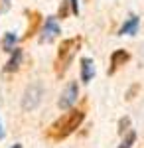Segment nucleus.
Here are the masks:
<instances>
[{
  "mask_svg": "<svg viewBox=\"0 0 144 148\" xmlns=\"http://www.w3.org/2000/svg\"><path fill=\"white\" fill-rule=\"evenodd\" d=\"M40 14L38 12H32V20H30V26H28V30H26V36H24V40H28L30 36H34L40 28Z\"/></svg>",
  "mask_w": 144,
  "mask_h": 148,
  "instance_id": "9d476101",
  "label": "nucleus"
},
{
  "mask_svg": "<svg viewBox=\"0 0 144 148\" xmlns=\"http://www.w3.org/2000/svg\"><path fill=\"white\" fill-rule=\"evenodd\" d=\"M2 47H4V51H14L16 49V34L6 32L2 38Z\"/></svg>",
  "mask_w": 144,
  "mask_h": 148,
  "instance_id": "9b49d317",
  "label": "nucleus"
},
{
  "mask_svg": "<svg viewBox=\"0 0 144 148\" xmlns=\"http://www.w3.org/2000/svg\"><path fill=\"white\" fill-rule=\"evenodd\" d=\"M134 140H136V132H134V130H128V132L124 134V138H122V142L117 148H132Z\"/></svg>",
  "mask_w": 144,
  "mask_h": 148,
  "instance_id": "f8f14e48",
  "label": "nucleus"
},
{
  "mask_svg": "<svg viewBox=\"0 0 144 148\" xmlns=\"http://www.w3.org/2000/svg\"><path fill=\"white\" fill-rule=\"evenodd\" d=\"M130 61V53L126 51V49H115L111 53V67H109V75H112V73H117V69L122 67V65H126Z\"/></svg>",
  "mask_w": 144,
  "mask_h": 148,
  "instance_id": "423d86ee",
  "label": "nucleus"
},
{
  "mask_svg": "<svg viewBox=\"0 0 144 148\" xmlns=\"http://www.w3.org/2000/svg\"><path fill=\"white\" fill-rule=\"evenodd\" d=\"M42 97H44V87L40 83L28 85V89L24 91V97H22V109L24 111H34L40 105Z\"/></svg>",
  "mask_w": 144,
  "mask_h": 148,
  "instance_id": "7ed1b4c3",
  "label": "nucleus"
},
{
  "mask_svg": "<svg viewBox=\"0 0 144 148\" xmlns=\"http://www.w3.org/2000/svg\"><path fill=\"white\" fill-rule=\"evenodd\" d=\"M67 12H69V2L63 0V2H61V6H59V12H57L56 18H61V20H63V18H67Z\"/></svg>",
  "mask_w": 144,
  "mask_h": 148,
  "instance_id": "4468645a",
  "label": "nucleus"
},
{
  "mask_svg": "<svg viewBox=\"0 0 144 148\" xmlns=\"http://www.w3.org/2000/svg\"><path fill=\"white\" fill-rule=\"evenodd\" d=\"M138 26H140V18L138 16H128L126 18V22L121 26V30H119V36H134L138 32Z\"/></svg>",
  "mask_w": 144,
  "mask_h": 148,
  "instance_id": "6e6552de",
  "label": "nucleus"
},
{
  "mask_svg": "<svg viewBox=\"0 0 144 148\" xmlns=\"http://www.w3.org/2000/svg\"><path fill=\"white\" fill-rule=\"evenodd\" d=\"M79 67H81V81L83 83H89L95 77V61L91 57H81Z\"/></svg>",
  "mask_w": 144,
  "mask_h": 148,
  "instance_id": "0eeeda50",
  "label": "nucleus"
},
{
  "mask_svg": "<svg viewBox=\"0 0 144 148\" xmlns=\"http://www.w3.org/2000/svg\"><path fill=\"white\" fill-rule=\"evenodd\" d=\"M4 136V130H2V123H0V138Z\"/></svg>",
  "mask_w": 144,
  "mask_h": 148,
  "instance_id": "a211bd4d",
  "label": "nucleus"
},
{
  "mask_svg": "<svg viewBox=\"0 0 144 148\" xmlns=\"http://www.w3.org/2000/svg\"><path fill=\"white\" fill-rule=\"evenodd\" d=\"M77 97H79V85H77V81H69V83H67V87L63 89V93L59 95L57 107H59L61 111H71V107L75 105Z\"/></svg>",
  "mask_w": 144,
  "mask_h": 148,
  "instance_id": "20e7f679",
  "label": "nucleus"
},
{
  "mask_svg": "<svg viewBox=\"0 0 144 148\" xmlns=\"http://www.w3.org/2000/svg\"><path fill=\"white\" fill-rule=\"evenodd\" d=\"M140 87L138 85H134V87H130L128 89V93H126V101H130V99H134V95H136V91H138Z\"/></svg>",
  "mask_w": 144,
  "mask_h": 148,
  "instance_id": "dca6fc26",
  "label": "nucleus"
},
{
  "mask_svg": "<svg viewBox=\"0 0 144 148\" xmlns=\"http://www.w3.org/2000/svg\"><path fill=\"white\" fill-rule=\"evenodd\" d=\"M22 56H24V51L20 49V47H16V49L12 51L10 59L6 61V65H4V71H6V73H12V71H16V69L20 67V63H22Z\"/></svg>",
  "mask_w": 144,
  "mask_h": 148,
  "instance_id": "1a4fd4ad",
  "label": "nucleus"
},
{
  "mask_svg": "<svg viewBox=\"0 0 144 148\" xmlns=\"http://www.w3.org/2000/svg\"><path fill=\"white\" fill-rule=\"evenodd\" d=\"M83 121H85V111L83 109H71V111H67L65 114H61L59 119H56L51 123V126L47 128V134H49L51 140L59 142V140L67 138L69 134H73L81 126Z\"/></svg>",
  "mask_w": 144,
  "mask_h": 148,
  "instance_id": "f257e3e1",
  "label": "nucleus"
},
{
  "mask_svg": "<svg viewBox=\"0 0 144 148\" xmlns=\"http://www.w3.org/2000/svg\"><path fill=\"white\" fill-rule=\"evenodd\" d=\"M12 148H24V146H22V144H20V142H16V144H14V146H12Z\"/></svg>",
  "mask_w": 144,
  "mask_h": 148,
  "instance_id": "f3484780",
  "label": "nucleus"
},
{
  "mask_svg": "<svg viewBox=\"0 0 144 148\" xmlns=\"http://www.w3.org/2000/svg\"><path fill=\"white\" fill-rule=\"evenodd\" d=\"M61 32V28H59V24H57V18L56 16H47L44 20V26H42V30H40V42L42 44H49V42H53L57 36Z\"/></svg>",
  "mask_w": 144,
  "mask_h": 148,
  "instance_id": "39448f33",
  "label": "nucleus"
},
{
  "mask_svg": "<svg viewBox=\"0 0 144 148\" xmlns=\"http://www.w3.org/2000/svg\"><path fill=\"white\" fill-rule=\"evenodd\" d=\"M81 44H83L81 36L67 38V40H63V42L59 44V47H57V56H56V63H53V69H56L57 77H61L67 69H69L71 61L75 59V56H77Z\"/></svg>",
  "mask_w": 144,
  "mask_h": 148,
  "instance_id": "f03ea898",
  "label": "nucleus"
},
{
  "mask_svg": "<svg viewBox=\"0 0 144 148\" xmlns=\"http://www.w3.org/2000/svg\"><path fill=\"white\" fill-rule=\"evenodd\" d=\"M130 130V116H122L121 121H119V134H126Z\"/></svg>",
  "mask_w": 144,
  "mask_h": 148,
  "instance_id": "ddd939ff",
  "label": "nucleus"
},
{
  "mask_svg": "<svg viewBox=\"0 0 144 148\" xmlns=\"http://www.w3.org/2000/svg\"><path fill=\"white\" fill-rule=\"evenodd\" d=\"M69 2V6H71V14H75L77 16L79 14V4H77V0H67Z\"/></svg>",
  "mask_w": 144,
  "mask_h": 148,
  "instance_id": "2eb2a0df",
  "label": "nucleus"
}]
</instances>
